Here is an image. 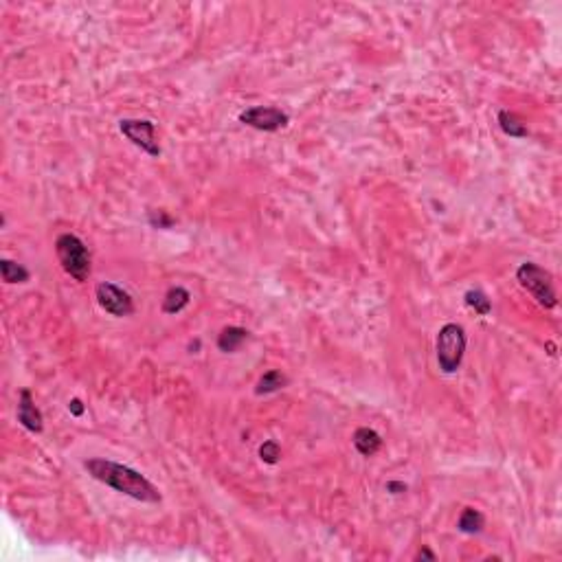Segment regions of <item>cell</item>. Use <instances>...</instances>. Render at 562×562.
<instances>
[{
  "label": "cell",
  "mask_w": 562,
  "mask_h": 562,
  "mask_svg": "<svg viewBox=\"0 0 562 562\" xmlns=\"http://www.w3.org/2000/svg\"><path fill=\"white\" fill-rule=\"evenodd\" d=\"M119 130L132 145H137L147 156L159 159V156L163 154L159 141H156V123H152L147 119H121Z\"/></svg>",
  "instance_id": "5"
},
{
  "label": "cell",
  "mask_w": 562,
  "mask_h": 562,
  "mask_svg": "<svg viewBox=\"0 0 562 562\" xmlns=\"http://www.w3.org/2000/svg\"><path fill=\"white\" fill-rule=\"evenodd\" d=\"M516 281L521 283L523 290H527L529 295L536 299V303L541 308H556L558 305V297H556V288H553V279L551 275L545 271L543 266H538L534 262H525L519 266L516 271Z\"/></svg>",
  "instance_id": "4"
},
{
  "label": "cell",
  "mask_w": 562,
  "mask_h": 562,
  "mask_svg": "<svg viewBox=\"0 0 562 562\" xmlns=\"http://www.w3.org/2000/svg\"><path fill=\"white\" fill-rule=\"evenodd\" d=\"M483 527H485V516L477 507H463L459 521H457V529L461 534L475 536V534H481Z\"/></svg>",
  "instance_id": "12"
},
{
  "label": "cell",
  "mask_w": 562,
  "mask_h": 562,
  "mask_svg": "<svg viewBox=\"0 0 562 562\" xmlns=\"http://www.w3.org/2000/svg\"><path fill=\"white\" fill-rule=\"evenodd\" d=\"M55 253H57V259L62 264V271L69 277H73L79 283H84L88 277H91L93 257H91V251H88V246L84 244L82 237H77L75 233L57 235Z\"/></svg>",
  "instance_id": "2"
},
{
  "label": "cell",
  "mask_w": 562,
  "mask_h": 562,
  "mask_svg": "<svg viewBox=\"0 0 562 562\" xmlns=\"http://www.w3.org/2000/svg\"><path fill=\"white\" fill-rule=\"evenodd\" d=\"M191 301V292L183 286H172L163 299V312L165 314H178L183 312Z\"/></svg>",
  "instance_id": "11"
},
{
  "label": "cell",
  "mask_w": 562,
  "mask_h": 562,
  "mask_svg": "<svg viewBox=\"0 0 562 562\" xmlns=\"http://www.w3.org/2000/svg\"><path fill=\"white\" fill-rule=\"evenodd\" d=\"M249 336L251 332L249 330H244L240 325H229V327H224L220 334H218V349L222 354H235L246 341H249Z\"/></svg>",
  "instance_id": "10"
},
{
  "label": "cell",
  "mask_w": 562,
  "mask_h": 562,
  "mask_svg": "<svg viewBox=\"0 0 562 562\" xmlns=\"http://www.w3.org/2000/svg\"><path fill=\"white\" fill-rule=\"evenodd\" d=\"M415 558H417V560H437V556H435L429 547H422V549L417 551Z\"/></svg>",
  "instance_id": "21"
},
{
  "label": "cell",
  "mask_w": 562,
  "mask_h": 562,
  "mask_svg": "<svg viewBox=\"0 0 562 562\" xmlns=\"http://www.w3.org/2000/svg\"><path fill=\"white\" fill-rule=\"evenodd\" d=\"M84 468L95 481L125 494L130 499H137L141 503H161L163 499L159 488H156L145 475H141L139 470H134L125 463L93 457V459L84 461Z\"/></svg>",
  "instance_id": "1"
},
{
  "label": "cell",
  "mask_w": 562,
  "mask_h": 562,
  "mask_svg": "<svg viewBox=\"0 0 562 562\" xmlns=\"http://www.w3.org/2000/svg\"><path fill=\"white\" fill-rule=\"evenodd\" d=\"M466 345H468V336L459 323H446L439 327L435 339V356L442 373L451 376L459 371L466 356Z\"/></svg>",
  "instance_id": "3"
},
{
  "label": "cell",
  "mask_w": 562,
  "mask_h": 562,
  "mask_svg": "<svg viewBox=\"0 0 562 562\" xmlns=\"http://www.w3.org/2000/svg\"><path fill=\"white\" fill-rule=\"evenodd\" d=\"M95 297H97V303L103 312H108L110 317H117V319H123V317H130L134 312V299L128 290H123L121 286L112 283V281H101L95 290Z\"/></svg>",
  "instance_id": "6"
},
{
  "label": "cell",
  "mask_w": 562,
  "mask_h": 562,
  "mask_svg": "<svg viewBox=\"0 0 562 562\" xmlns=\"http://www.w3.org/2000/svg\"><path fill=\"white\" fill-rule=\"evenodd\" d=\"M385 490L389 492V494H404L409 490V485L404 483V481H387L385 483Z\"/></svg>",
  "instance_id": "19"
},
{
  "label": "cell",
  "mask_w": 562,
  "mask_h": 562,
  "mask_svg": "<svg viewBox=\"0 0 562 562\" xmlns=\"http://www.w3.org/2000/svg\"><path fill=\"white\" fill-rule=\"evenodd\" d=\"M463 303H466L470 310H475V314H479V317H488V314L492 312V301L488 299L485 292L479 290V288H470V290H466Z\"/></svg>",
  "instance_id": "16"
},
{
  "label": "cell",
  "mask_w": 562,
  "mask_h": 562,
  "mask_svg": "<svg viewBox=\"0 0 562 562\" xmlns=\"http://www.w3.org/2000/svg\"><path fill=\"white\" fill-rule=\"evenodd\" d=\"M352 442H354V448L363 457H373L380 448H382V437L378 431L369 429V426H361V429H356L354 435H352Z\"/></svg>",
  "instance_id": "9"
},
{
  "label": "cell",
  "mask_w": 562,
  "mask_h": 562,
  "mask_svg": "<svg viewBox=\"0 0 562 562\" xmlns=\"http://www.w3.org/2000/svg\"><path fill=\"white\" fill-rule=\"evenodd\" d=\"M283 387H288V376H283L279 369H271L266 371L255 385V393L257 395H271V393H277L281 391Z\"/></svg>",
  "instance_id": "13"
},
{
  "label": "cell",
  "mask_w": 562,
  "mask_h": 562,
  "mask_svg": "<svg viewBox=\"0 0 562 562\" xmlns=\"http://www.w3.org/2000/svg\"><path fill=\"white\" fill-rule=\"evenodd\" d=\"M240 123L259 132H277L290 123V117L275 106H253L240 112Z\"/></svg>",
  "instance_id": "7"
},
{
  "label": "cell",
  "mask_w": 562,
  "mask_h": 562,
  "mask_svg": "<svg viewBox=\"0 0 562 562\" xmlns=\"http://www.w3.org/2000/svg\"><path fill=\"white\" fill-rule=\"evenodd\" d=\"M0 275H3L5 283H27L31 279V273L27 268L11 259H0Z\"/></svg>",
  "instance_id": "15"
},
{
  "label": "cell",
  "mask_w": 562,
  "mask_h": 562,
  "mask_svg": "<svg viewBox=\"0 0 562 562\" xmlns=\"http://www.w3.org/2000/svg\"><path fill=\"white\" fill-rule=\"evenodd\" d=\"M69 411H71V415H75V417H82L84 415V402L79 400V398H73L71 402H69Z\"/></svg>",
  "instance_id": "20"
},
{
  "label": "cell",
  "mask_w": 562,
  "mask_h": 562,
  "mask_svg": "<svg viewBox=\"0 0 562 562\" xmlns=\"http://www.w3.org/2000/svg\"><path fill=\"white\" fill-rule=\"evenodd\" d=\"M259 459L268 466H275L279 463L281 459V446L275 442V439H266L262 446H259Z\"/></svg>",
  "instance_id": "18"
},
{
  "label": "cell",
  "mask_w": 562,
  "mask_h": 562,
  "mask_svg": "<svg viewBox=\"0 0 562 562\" xmlns=\"http://www.w3.org/2000/svg\"><path fill=\"white\" fill-rule=\"evenodd\" d=\"M18 422L25 426L29 433H42L44 431V417L42 411L35 407L33 393L29 389H20L18 395Z\"/></svg>",
  "instance_id": "8"
},
{
  "label": "cell",
  "mask_w": 562,
  "mask_h": 562,
  "mask_svg": "<svg viewBox=\"0 0 562 562\" xmlns=\"http://www.w3.org/2000/svg\"><path fill=\"white\" fill-rule=\"evenodd\" d=\"M147 222L152 229H161L167 231L172 227H176V218H172L165 209H150L147 211Z\"/></svg>",
  "instance_id": "17"
},
{
  "label": "cell",
  "mask_w": 562,
  "mask_h": 562,
  "mask_svg": "<svg viewBox=\"0 0 562 562\" xmlns=\"http://www.w3.org/2000/svg\"><path fill=\"white\" fill-rule=\"evenodd\" d=\"M499 125H501V130L507 134V137H512V139H525L527 134H529V130H527V125L514 115V112H510V110H499Z\"/></svg>",
  "instance_id": "14"
}]
</instances>
